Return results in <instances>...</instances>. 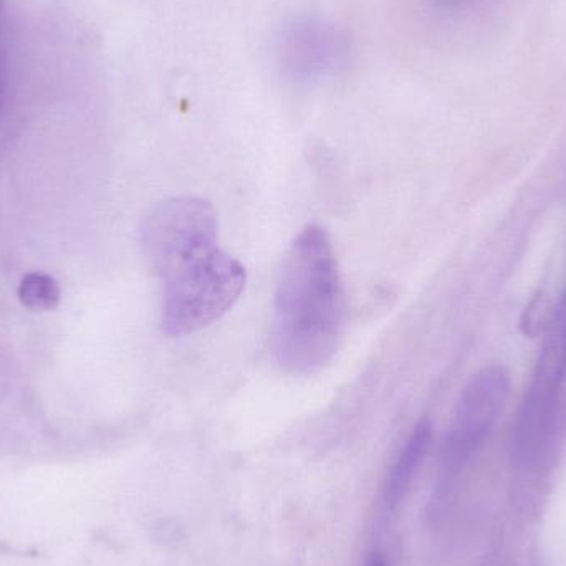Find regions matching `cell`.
Returning <instances> with one entry per match:
<instances>
[{
    "instance_id": "cell-1",
    "label": "cell",
    "mask_w": 566,
    "mask_h": 566,
    "mask_svg": "<svg viewBox=\"0 0 566 566\" xmlns=\"http://www.w3.org/2000/svg\"><path fill=\"white\" fill-rule=\"evenodd\" d=\"M142 245L161 282L166 335L201 332L244 292V265L219 245L218 216L206 199L175 196L158 202L143 221Z\"/></svg>"
},
{
    "instance_id": "cell-2",
    "label": "cell",
    "mask_w": 566,
    "mask_h": 566,
    "mask_svg": "<svg viewBox=\"0 0 566 566\" xmlns=\"http://www.w3.org/2000/svg\"><path fill=\"white\" fill-rule=\"evenodd\" d=\"M274 308V352L283 371L313 375L335 358L346 296L332 239L319 226H306L286 249Z\"/></svg>"
},
{
    "instance_id": "cell-3",
    "label": "cell",
    "mask_w": 566,
    "mask_h": 566,
    "mask_svg": "<svg viewBox=\"0 0 566 566\" xmlns=\"http://www.w3.org/2000/svg\"><path fill=\"white\" fill-rule=\"evenodd\" d=\"M339 39L332 27L315 20H298L282 39V62L298 78L322 75L338 62Z\"/></svg>"
},
{
    "instance_id": "cell-4",
    "label": "cell",
    "mask_w": 566,
    "mask_h": 566,
    "mask_svg": "<svg viewBox=\"0 0 566 566\" xmlns=\"http://www.w3.org/2000/svg\"><path fill=\"white\" fill-rule=\"evenodd\" d=\"M19 298L33 312H49L60 302V286L55 279L45 274H29L19 286Z\"/></svg>"
},
{
    "instance_id": "cell-5",
    "label": "cell",
    "mask_w": 566,
    "mask_h": 566,
    "mask_svg": "<svg viewBox=\"0 0 566 566\" xmlns=\"http://www.w3.org/2000/svg\"><path fill=\"white\" fill-rule=\"evenodd\" d=\"M6 17H3V0H0V108H2L3 96H6Z\"/></svg>"
},
{
    "instance_id": "cell-6",
    "label": "cell",
    "mask_w": 566,
    "mask_h": 566,
    "mask_svg": "<svg viewBox=\"0 0 566 566\" xmlns=\"http://www.w3.org/2000/svg\"><path fill=\"white\" fill-rule=\"evenodd\" d=\"M368 566H388L381 557H373Z\"/></svg>"
}]
</instances>
